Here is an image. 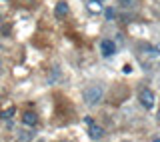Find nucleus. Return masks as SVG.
Wrapping results in <instances>:
<instances>
[{
    "label": "nucleus",
    "instance_id": "obj_1",
    "mask_svg": "<svg viewBox=\"0 0 160 142\" xmlns=\"http://www.w3.org/2000/svg\"><path fill=\"white\" fill-rule=\"evenodd\" d=\"M82 96H84V102H86L88 106H94V104H98L100 100H102L104 90H102V86L92 84V86H88V88H84Z\"/></svg>",
    "mask_w": 160,
    "mask_h": 142
},
{
    "label": "nucleus",
    "instance_id": "obj_2",
    "mask_svg": "<svg viewBox=\"0 0 160 142\" xmlns=\"http://www.w3.org/2000/svg\"><path fill=\"white\" fill-rule=\"evenodd\" d=\"M138 100H140V104H142L146 110H152L154 102H156V96H154V92L150 88H142L140 94H138Z\"/></svg>",
    "mask_w": 160,
    "mask_h": 142
},
{
    "label": "nucleus",
    "instance_id": "obj_3",
    "mask_svg": "<svg viewBox=\"0 0 160 142\" xmlns=\"http://www.w3.org/2000/svg\"><path fill=\"white\" fill-rule=\"evenodd\" d=\"M100 52L104 54V56H112L114 52H116V44L112 42V40H108V38H104V40H100Z\"/></svg>",
    "mask_w": 160,
    "mask_h": 142
},
{
    "label": "nucleus",
    "instance_id": "obj_4",
    "mask_svg": "<svg viewBox=\"0 0 160 142\" xmlns=\"http://www.w3.org/2000/svg\"><path fill=\"white\" fill-rule=\"evenodd\" d=\"M88 136H90V138H92V140H100V138H102V136H104V128H102V126H98V124H90L88 126Z\"/></svg>",
    "mask_w": 160,
    "mask_h": 142
},
{
    "label": "nucleus",
    "instance_id": "obj_5",
    "mask_svg": "<svg viewBox=\"0 0 160 142\" xmlns=\"http://www.w3.org/2000/svg\"><path fill=\"white\" fill-rule=\"evenodd\" d=\"M54 14H56L58 18H64V16H68V4L64 2V0H60V2L56 4V8H54Z\"/></svg>",
    "mask_w": 160,
    "mask_h": 142
},
{
    "label": "nucleus",
    "instance_id": "obj_6",
    "mask_svg": "<svg viewBox=\"0 0 160 142\" xmlns=\"http://www.w3.org/2000/svg\"><path fill=\"white\" fill-rule=\"evenodd\" d=\"M22 122L26 124V126H36L38 116L34 114V112H24V114H22Z\"/></svg>",
    "mask_w": 160,
    "mask_h": 142
},
{
    "label": "nucleus",
    "instance_id": "obj_7",
    "mask_svg": "<svg viewBox=\"0 0 160 142\" xmlns=\"http://www.w3.org/2000/svg\"><path fill=\"white\" fill-rule=\"evenodd\" d=\"M14 112H16V108H14V106H10V108H6V112H4L2 114V118H12V116H14Z\"/></svg>",
    "mask_w": 160,
    "mask_h": 142
},
{
    "label": "nucleus",
    "instance_id": "obj_8",
    "mask_svg": "<svg viewBox=\"0 0 160 142\" xmlns=\"http://www.w3.org/2000/svg\"><path fill=\"white\" fill-rule=\"evenodd\" d=\"M118 4H122V6H132L134 0H118Z\"/></svg>",
    "mask_w": 160,
    "mask_h": 142
},
{
    "label": "nucleus",
    "instance_id": "obj_9",
    "mask_svg": "<svg viewBox=\"0 0 160 142\" xmlns=\"http://www.w3.org/2000/svg\"><path fill=\"white\" fill-rule=\"evenodd\" d=\"M106 20H114V10H112V8L106 10Z\"/></svg>",
    "mask_w": 160,
    "mask_h": 142
},
{
    "label": "nucleus",
    "instance_id": "obj_10",
    "mask_svg": "<svg viewBox=\"0 0 160 142\" xmlns=\"http://www.w3.org/2000/svg\"><path fill=\"white\" fill-rule=\"evenodd\" d=\"M84 124L90 126V124H92V118H88V116H86V118H84Z\"/></svg>",
    "mask_w": 160,
    "mask_h": 142
},
{
    "label": "nucleus",
    "instance_id": "obj_11",
    "mask_svg": "<svg viewBox=\"0 0 160 142\" xmlns=\"http://www.w3.org/2000/svg\"><path fill=\"white\" fill-rule=\"evenodd\" d=\"M92 2H104V0H92Z\"/></svg>",
    "mask_w": 160,
    "mask_h": 142
},
{
    "label": "nucleus",
    "instance_id": "obj_12",
    "mask_svg": "<svg viewBox=\"0 0 160 142\" xmlns=\"http://www.w3.org/2000/svg\"><path fill=\"white\" fill-rule=\"evenodd\" d=\"M156 50H158V52H160V44H158V46H156Z\"/></svg>",
    "mask_w": 160,
    "mask_h": 142
},
{
    "label": "nucleus",
    "instance_id": "obj_13",
    "mask_svg": "<svg viewBox=\"0 0 160 142\" xmlns=\"http://www.w3.org/2000/svg\"><path fill=\"white\" fill-rule=\"evenodd\" d=\"M0 70H2V62H0Z\"/></svg>",
    "mask_w": 160,
    "mask_h": 142
}]
</instances>
